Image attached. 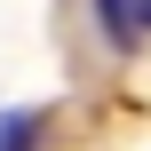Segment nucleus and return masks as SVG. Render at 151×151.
<instances>
[{"instance_id":"f257e3e1","label":"nucleus","mask_w":151,"mask_h":151,"mask_svg":"<svg viewBox=\"0 0 151 151\" xmlns=\"http://www.w3.org/2000/svg\"><path fill=\"white\" fill-rule=\"evenodd\" d=\"M96 8H104V32H111V48L127 56V48L143 40V32H135V8H127V0H96Z\"/></svg>"},{"instance_id":"f03ea898","label":"nucleus","mask_w":151,"mask_h":151,"mask_svg":"<svg viewBox=\"0 0 151 151\" xmlns=\"http://www.w3.org/2000/svg\"><path fill=\"white\" fill-rule=\"evenodd\" d=\"M32 143V111H16V119H0V151H24Z\"/></svg>"},{"instance_id":"7ed1b4c3","label":"nucleus","mask_w":151,"mask_h":151,"mask_svg":"<svg viewBox=\"0 0 151 151\" xmlns=\"http://www.w3.org/2000/svg\"><path fill=\"white\" fill-rule=\"evenodd\" d=\"M127 8H135V32H151V0H127Z\"/></svg>"}]
</instances>
